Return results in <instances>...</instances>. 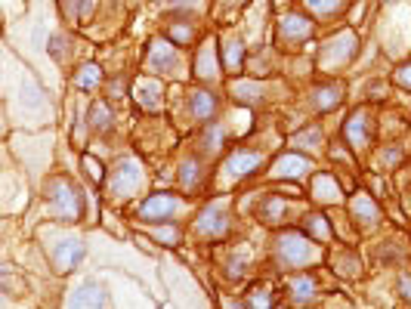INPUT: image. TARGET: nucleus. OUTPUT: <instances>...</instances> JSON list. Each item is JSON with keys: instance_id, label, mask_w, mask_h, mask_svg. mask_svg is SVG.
Instances as JSON below:
<instances>
[{"instance_id": "36", "label": "nucleus", "mask_w": 411, "mask_h": 309, "mask_svg": "<svg viewBox=\"0 0 411 309\" xmlns=\"http://www.w3.org/2000/svg\"><path fill=\"white\" fill-rule=\"evenodd\" d=\"M164 6H173V10H198L204 0H161Z\"/></svg>"}, {"instance_id": "10", "label": "nucleus", "mask_w": 411, "mask_h": 309, "mask_svg": "<svg viewBox=\"0 0 411 309\" xmlns=\"http://www.w3.org/2000/svg\"><path fill=\"white\" fill-rule=\"evenodd\" d=\"M195 235H201V239H223V235L229 232V211H226V201H214V204H207L204 211L198 213V220H195Z\"/></svg>"}, {"instance_id": "35", "label": "nucleus", "mask_w": 411, "mask_h": 309, "mask_svg": "<svg viewBox=\"0 0 411 309\" xmlns=\"http://www.w3.org/2000/svg\"><path fill=\"white\" fill-rule=\"evenodd\" d=\"M84 167H87V174H90L93 183H103V179H105V167L96 161V158L87 155V158H84Z\"/></svg>"}, {"instance_id": "12", "label": "nucleus", "mask_w": 411, "mask_h": 309, "mask_svg": "<svg viewBox=\"0 0 411 309\" xmlns=\"http://www.w3.org/2000/svg\"><path fill=\"white\" fill-rule=\"evenodd\" d=\"M343 136H346V142H350V149H356V152H365V149L371 146V118H368L365 109H359L343 124Z\"/></svg>"}, {"instance_id": "20", "label": "nucleus", "mask_w": 411, "mask_h": 309, "mask_svg": "<svg viewBox=\"0 0 411 309\" xmlns=\"http://www.w3.org/2000/svg\"><path fill=\"white\" fill-rule=\"evenodd\" d=\"M226 140H229V127H226V124H214V121H207L204 133H201V149H204L207 155H216V152H223Z\"/></svg>"}, {"instance_id": "11", "label": "nucleus", "mask_w": 411, "mask_h": 309, "mask_svg": "<svg viewBox=\"0 0 411 309\" xmlns=\"http://www.w3.org/2000/svg\"><path fill=\"white\" fill-rule=\"evenodd\" d=\"M108 303H112V300H108L105 285L99 282V278H84V282H77L68 291V297H65V306H108Z\"/></svg>"}, {"instance_id": "19", "label": "nucleus", "mask_w": 411, "mask_h": 309, "mask_svg": "<svg viewBox=\"0 0 411 309\" xmlns=\"http://www.w3.org/2000/svg\"><path fill=\"white\" fill-rule=\"evenodd\" d=\"M220 62H216V50H214V40H207V47H201L198 59H195V75L201 81H216L220 77Z\"/></svg>"}, {"instance_id": "8", "label": "nucleus", "mask_w": 411, "mask_h": 309, "mask_svg": "<svg viewBox=\"0 0 411 309\" xmlns=\"http://www.w3.org/2000/svg\"><path fill=\"white\" fill-rule=\"evenodd\" d=\"M186 211H189V201H186L183 195H173V192H155V195H149L140 204L136 217L149 220V223H164V220L179 217V213H186Z\"/></svg>"}, {"instance_id": "17", "label": "nucleus", "mask_w": 411, "mask_h": 309, "mask_svg": "<svg viewBox=\"0 0 411 309\" xmlns=\"http://www.w3.org/2000/svg\"><path fill=\"white\" fill-rule=\"evenodd\" d=\"M133 93H136V103H140L146 112H161V84H158L155 77L136 81Z\"/></svg>"}, {"instance_id": "2", "label": "nucleus", "mask_w": 411, "mask_h": 309, "mask_svg": "<svg viewBox=\"0 0 411 309\" xmlns=\"http://www.w3.org/2000/svg\"><path fill=\"white\" fill-rule=\"evenodd\" d=\"M6 103L16 105L22 118H34L38 124L47 121V112H53V105H50V96L43 93V87L38 81H34L28 71H19L16 75V84H13L10 90H6Z\"/></svg>"}, {"instance_id": "22", "label": "nucleus", "mask_w": 411, "mask_h": 309, "mask_svg": "<svg viewBox=\"0 0 411 309\" xmlns=\"http://www.w3.org/2000/svg\"><path fill=\"white\" fill-rule=\"evenodd\" d=\"M315 278L313 276H297L291 278V300L294 303H309V300L315 297Z\"/></svg>"}, {"instance_id": "28", "label": "nucleus", "mask_w": 411, "mask_h": 309, "mask_svg": "<svg viewBox=\"0 0 411 309\" xmlns=\"http://www.w3.org/2000/svg\"><path fill=\"white\" fill-rule=\"evenodd\" d=\"M241 59H244V44L241 40H226L223 44V62H226V68L232 71H241Z\"/></svg>"}, {"instance_id": "37", "label": "nucleus", "mask_w": 411, "mask_h": 309, "mask_svg": "<svg viewBox=\"0 0 411 309\" xmlns=\"http://www.w3.org/2000/svg\"><path fill=\"white\" fill-rule=\"evenodd\" d=\"M396 84H399V87H408V90H411V62L396 71Z\"/></svg>"}, {"instance_id": "33", "label": "nucleus", "mask_w": 411, "mask_h": 309, "mask_svg": "<svg viewBox=\"0 0 411 309\" xmlns=\"http://www.w3.org/2000/svg\"><path fill=\"white\" fill-rule=\"evenodd\" d=\"M149 235L158 244H179V229L177 226H151Z\"/></svg>"}, {"instance_id": "7", "label": "nucleus", "mask_w": 411, "mask_h": 309, "mask_svg": "<svg viewBox=\"0 0 411 309\" xmlns=\"http://www.w3.org/2000/svg\"><path fill=\"white\" fill-rule=\"evenodd\" d=\"M260 164H263V155H260L257 149H235V152L226 155V161L220 164L216 183H220V189H223V186H232L244 176H254L260 170Z\"/></svg>"}, {"instance_id": "27", "label": "nucleus", "mask_w": 411, "mask_h": 309, "mask_svg": "<svg viewBox=\"0 0 411 309\" xmlns=\"http://www.w3.org/2000/svg\"><path fill=\"white\" fill-rule=\"evenodd\" d=\"M179 186H183L186 192H198V186H201V167L195 161H183V164H179Z\"/></svg>"}, {"instance_id": "9", "label": "nucleus", "mask_w": 411, "mask_h": 309, "mask_svg": "<svg viewBox=\"0 0 411 309\" xmlns=\"http://www.w3.org/2000/svg\"><path fill=\"white\" fill-rule=\"evenodd\" d=\"M359 50V40L352 31H341L334 34L331 40H324L322 50H319V68L322 71H341L346 62H352Z\"/></svg>"}, {"instance_id": "31", "label": "nucleus", "mask_w": 411, "mask_h": 309, "mask_svg": "<svg viewBox=\"0 0 411 309\" xmlns=\"http://www.w3.org/2000/svg\"><path fill=\"white\" fill-rule=\"evenodd\" d=\"M99 81H103V68H99V66H93V62H90V66H84V68L75 75V84H77L81 90H93V87H99Z\"/></svg>"}, {"instance_id": "18", "label": "nucleus", "mask_w": 411, "mask_h": 309, "mask_svg": "<svg viewBox=\"0 0 411 309\" xmlns=\"http://www.w3.org/2000/svg\"><path fill=\"white\" fill-rule=\"evenodd\" d=\"M350 213L356 217L362 226H378L380 220V207L371 201V195H365V192H359V195H352L350 201Z\"/></svg>"}, {"instance_id": "30", "label": "nucleus", "mask_w": 411, "mask_h": 309, "mask_svg": "<svg viewBox=\"0 0 411 309\" xmlns=\"http://www.w3.org/2000/svg\"><path fill=\"white\" fill-rule=\"evenodd\" d=\"M90 127L93 130H99V133L112 130V112H108L105 103H93L90 105Z\"/></svg>"}, {"instance_id": "41", "label": "nucleus", "mask_w": 411, "mask_h": 309, "mask_svg": "<svg viewBox=\"0 0 411 309\" xmlns=\"http://www.w3.org/2000/svg\"><path fill=\"white\" fill-rule=\"evenodd\" d=\"M278 3H285V0H278Z\"/></svg>"}, {"instance_id": "13", "label": "nucleus", "mask_w": 411, "mask_h": 309, "mask_svg": "<svg viewBox=\"0 0 411 309\" xmlns=\"http://www.w3.org/2000/svg\"><path fill=\"white\" fill-rule=\"evenodd\" d=\"M276 179H303V176H309L313 174V161L309 158H303L297 152H287V155H281L276 164H272V170H269Z\"/></svg>"}, {"instance_id": "21", "label": "nucleus", "mask_w": 411, "mask_h": 309, "mask_svg": "<svg viewBox=\"0 0 411 309\" xmlns=\"http://www.w3.org/2000/svg\"><path fill=\"white\" fill-rule=\"evenodd\" d=\"M341 99H343V93H341V87H334V84H322V87L313 90V105H315V112H331V109H337V105H341Z\"/></svg>"}, {"instance_id": "39", "label": "nucleus", "mask_w": 411, "mask_h": 309, "mask_svg": "<svg viewBox=\"0 0 411 309\" xmlns=\"http://www.w3.org/2000/svg\"><path fill=\"white\" fill-rule=\"evenodd\" d=\"M399 294H402L405 300H411V276H402V278H399Z\"/></svg>"}, {"instance_id": "3", "label": "nucleus", "mask_w": 411, "mask_h": 309, "mask_svg": "<svg viewBox=\"0 0 411 309\" xmlns=\"http://www.w3.org/2000/svg\"><path fill=\"white\" fill-rule=\"evenodd\" d=\"M272 257L281 269H303L309 263L322 260V248L313 239H306L303 232H281L276 239V248H272Z\"/></svg>"}, {"instance_id": "25", "label": "nucleus", "mask_w": 411, "mask_h": 309, "mask_svg": "<svg viewBox=\"0 0 411 309\" xmlns=\"http://www.w3.org/2000/svg\"><path fill=\"white\" fill-rule=\"evenodd\" d=\"M306 229H309V235H313L315 241H331V239H334L331 223H328V217H322V213H309V217H306Z\"/></svg>"}, {"instance_id": "23", "label": "nucleus", "mask_w": 411, "mask_h": 309, "mask_svg": "<svg viewBox=\"0 0 411 309\" xmlns=\"http://www.w3.org/2000/svg\"><path fill=\"white\" fill-rule=\"evenodd\" d=\"M285 213H287V204H285V198H278V195L266 198L263 204H260V220L263 223H281Z\"/></svg>"}, {"instance_id": "24", "label": "nucleus", "mask_w": 411, "mask_h": 309, "mask_svg": "<svg viewBox=\"0 0 411 309\" xmlns=\"http://www.w3.org/2000/svg\"><path fill=\"white\" fill-rule=\"evenodd\" d=\"M346 3H350V0H306V10L319 19H331V16H337Z\"/></svg>"}, {"instance_id": "40", "label": "nucleus", "mask_w": 411, "mask_h": 309, "mask_svg": "<svg viewBox=\"0 0 411 309\" xmlns=\"http://www.w3.org/2000/svg\"><path fill=\"white\" fill-rule=\"evenodd\" d=\"M248 303H254V306H269V303H272V297H266V294H254V297H251Z\"/></svg>"}, {"instance_id": "34", "label": "nucleus", "mask_w": 411, "mask_h": 309, "mask_svg": "<svg viewBox=\"0 0 411 309\" xmlns=\"http://www.w3.org/2000/svg\"><path fill=\"white\" fill-rule=\"evenodd\" d=\"M62 13L68 22H77L84 16V0H62Z\"/></svg>"}, {"instance_id": "4", "label": "nucleus", "mask_w": 411, "mask_h": 309, "mask_svg": "<svg viewBox=\"0 0 411 309\" xmlns=\"http://www.w3.org/2000/svg\"><path fill=\"white\" fill-rule=\"evenodd\" d=\"M142 186H146V170H142V164L130 155L121 158L105 179V192L112 201H127V198L140 195Z\"/></svg>"}, {"instance_id": "43", "label": "nucleus", "mask_w": 411, "mask_h": 309, "mask_svg": "<svg viewBox=\"0 0 411 309\" xmlns=\"http://www.w3.org/2000/svg\"><path fill=\"white\" fill-rule=\"evenodd\" d=\"M384 3H389V0H384Z\"/></svg>"}, {"instance_id": "15", "label": "nucleus", "mask_w": 411, "mask_h": 309, "mask_svg": "<svg viewBox=\"0 0 411 309\" xmlns=\"http://www.w3.org/2000/svg\"><path fill=\"white\" fill-rule=\"evenodd\" d=\"M313 198L319 201V204H341L343 192L331 174H315L313 176Z\"/></svg>"}, {"instance_id": "32", "label": "nucleus", "mask_w": 411, "mask_h": 309, "mask_svg": "<svg viewBox=\"0 0 411 309\" xmlns=\"http://www.w3.org/2000/svg\"><path fill=\"white\" fill-rule=\"evenodd\" d=\"M167 34L177 47H186V44H192V38H195V22H173L167 28Z\"/></svg>"}, {"instance_id": "42", "label": "nucleus", "mask_w": 411, "mask_h": 309, "mask_svg": "<svg viewBox=\"0 0 411 309\" xmlns=\"http://www.w3.org/2000/svg\"><path fill=\"white\" fill-rule=\"evenodd\" d=\"M238 3H244V0H238Z\"/></svg>"}, {"instance_id": "26", "label": "nucleus", "mask_w": 411, "mask_h": 309, "mask_svg": "<svg viewBox=\"0 0 411 309\" xmlns=\"http://www.w3.org/2000/svg\"><path fill=\"white\" fill-rule=\"evenodd\" d=\"M322 142H324L322 127H306V130H300L297 136H294V146L306 149V152H315V149H322Z\"/></svg>"}, {"instance_id": "38", "label": "nucleus", "mask_w": 411, "mask_h": 309, "mask_svg": "<svg viewBox=\"0 0 411 309\" xmlns=\"http://www.w3.org/2000/svg\"><path fill=\"white\" fill-rule=\"evenodd\" d=\"M402 161V152L399 149H387V155H384V167H393V164H399Z\"/></svg>"}, {"instance_id": "6", "label": "nucleus", "mask_w": 411, "mask_h": 309, "mask_svg": "<svg viewBox=\"0 0 411 309\" xmlns=\"http://www.w3.org/2000/svg\"><path fill=\"white\" fill-rule=\"evenodd\" d=\"M146 68L151 75H164V77H186V62L179 56V50H173L170 40L155 38L149 44V56H146Z\"/></svg>"}, {"instance_id": "16", "label": "nucleus", "mask_w": 411, "mask_h": 309, "mask_svg": "<svg viewBox=\"0 0 411 309\" xmlns=\"http://www.w3.org/2000/svg\"><path fill=\"white\" fill-rule=\"evenodd\" d=\"M189 114L195 121H201V124H207L216 114V96L211 90H192L189 93Z\"/></svg>"}, {"instance_id": "1", "label": "nucleus", "mask_w": 411, "mask_h": 309, "mask_svg": "<svg viewBox=\"0 0 411 309\" xmlns=\"http://www.w3.org/2000/svg\"><path fill=\"white\" fill-rule=\"evenodd\" d=\"M47 213L59 223H77L84 217V198L81 189L68 176H50L47 179Z\"/></svg>"}, {"instance_id": "14", "label": "nucleus", "mask_w": 411, "mask_h": 309, "mask_svg": "<svg viewBox=\"0 0 411 309\" xmlns=\"http://www.w3.org/2000/svg\"><path fill=\"white\" fill-rule=\"evenodd\" d=\"M313 34V22L306 16H297V13H287V16L278 19V40L281 44H297V40H306Z\"/></svg>"}, {"instance_id": "29", "label": "nucleus", "mask_w": 411, "mask_h": 309, "mask_svg": "<svg viewBox=\"0 0 411 309\" xmlns=\"http://www.w3.org/2000/svg\"><path fill=\"white\" fill-rule=\"evenodd\" d=\"M232 96L238 103H257V99H263V84L238 81V84H232Z\"/></svg>"}, {"instance_id": "5", "label": "nucleus", "mask_w": 411, "mask_h": 309, "mask_svg": "<svg viewBox=\"0 0 411 309\" xmlns=\"http://www.w3.org/2000/svg\"><path fill=\"white\" fill-rule=\"evenodd\" d=\"M43 248H47V257H50V263H53V269L59 272V276H65V272H71V269H77V263L84 260V254H87V248H84V241L77 239V235H65V232H43Z\"/></svg>"}]
</instances>
